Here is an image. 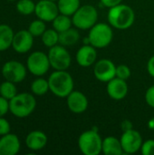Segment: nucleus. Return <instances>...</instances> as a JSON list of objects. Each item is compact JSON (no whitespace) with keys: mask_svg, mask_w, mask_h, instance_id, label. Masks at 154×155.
Listing matches in <instances>:
<instances>
[{"mask_svg":"<svg viewBox=\"0 0 154 155\" xmlns=\"http://www.w3.org/2000/svg\"><path fill=\"white\" fill-rule=\"evenodd\" d=\"M107 20L112 27L119 30H125L133 25L135 21V13L130 5L120 4L109 8Z\"/></svg>","mask_w":154,"mask_h":155,"instance_id":"nucleus-1","label":"nucleus"},{"mask_svg":"<svg viewBox=\"0 0 154 155\" xmlns=\"http://www.w3.org/2000/svg\"><path fill=\"white\" fill-rule=\"evenodd\" d=\"M50 92L59 98H66L71 92L74 91V78L67 70H54L49 77Z\"/></svg>","mask_w":154,"mask_h":155,"instance_id":"nucleus-2","label":"nucleus"},{"mask_svg":"<svg viewBox=\"0 0 154 155\" xmlns=\"http://www.w3.org/2000/svg\"><path fill=\"white\" fill-rule=\"evenodd\" d=\"M36 107V99L33 94L20 93L9 101L10 113L17 118H25L32 114Z\"/></svg>","mask_w":154,"mask_h":155,"instance_id":"nucleus-3","label":"nucleus"},{"mask_svg":"<svg viewBox=\"0 0 154 155\" xmlns=\"http://www.w3.org/2000/svg\"><path fill=\"white\" fill-rule=\"evenodd\" d=\"M89 44L96 49L107 47L113 41V27L106 23H96L88 34Z\"/></svg>","mask_w":154,"mask_h":155,"instance_id":"nucleus-4","label":"nucleus"},{"mask_svg":"<svg viewBox=\"0 0 154 155\" xmlns=\"http://www.w3.org/2000/svg\"><path fill=\"white\" fill-rule=\"evenodd\" d=\"M78 148L84 155H99L102 153L103 139L96 128L81 134L78 138Z\"/></svg>","mask_w":154,"mask_h":155,"instance_id":"nucleus-5","label":"nucleus"},{"mask_svg":"<svg viewBox=\"0 0 154 155\" xmlns=\"http://www.w3.org/2000/svg\"><path fill=\"white\" fill-rule=\"evenodd\" d=\"M73 25L80 30L91 29L98 21V11L92 5H81L72 15Z\"/></svg>","mask_w":154,"mask_h":155,"instance_id":"nucleus-6","label":"nucleus"},{"mask_svg":"<svg viewBox=\"0 0 154 155\" xmlns=\"http://www.w3.org/2000/svg\"><path fill=\"white\" fill-rule=\"evenodd\" d=\"M51 64L48 54L42 51H34L29 54L26 60L27 70L34 76H43L50 69Z\"/></svg>","mask_w":154,"mask_h":155,"instance_id":"nucleus-7","label":"nucleus"},{"mask_svg":"<svg viewBox=\"0 0 154 155\" xmlns=\"http://www.w3.org/2000/svg\"><path fill=\"white\" fill-rule=\"evenodd\" d=\"M48 58L54 70H67L72 64V56L66 47L56 45L48 51Z\"/></svg>","mask_w":154,"mask_h":155,"instance_id":"nucleus-8","label":"nucleus"},{"mask_svg":"<svg viewBox=\"0 0 154 155\" xmlns=\"http://www.w3.org/2000/svg\"><path fill=\"white\" fill-rule=\"evenodd\" d=\"M26 66L16 60H10L5 62L1 70V74L4 79L15 84L23 82L26 77Z\"/></svg>","mask_w":154,"mask_h":155,"instance_id":"nucleus-9","label":"nucleus"},{"mask_svg":"<svg viewBox=\"0 0 154 155\" xmlns=\"http://www.w3.org/2000/svg\"><path fill=\"white\" fill-rule=\"evenodd\" d=\"M120 141L125 154H133L141 151L143 143L141 134L134 129L123 132Z\"/></svg>","mask_w":154,"mask_h":155,"instance_id":"nucleus-10","label":"nucleus"},{"mask_svg":"<svg viewBox=\"0 0 154 155\" xmlns=\"http://www.w3.org/2000/svg\"><path fill=\"white\" fill-rule=\"evenodd\" d=\"M93 74L98 81L108 83L116 77V65L110 59H100L93 64Z\"/></svg>","mask_w":154,"mask_h":155,"instance_id":"nucleus-11","label":"nucleus"},{"mask_svg":"<svg viewBox=\"0 0 154 155\" xmlns=\"http://www.w3.org/2000/svg\"><path fill=\"white\" fill-rule=\"evenodd\" d=\"M34 14L37 18L46 22H53V20L60 14L57 3L52 0H39L35 4Z\"/></svg>","mask_w":154,"mask_h":155,"instance_id":"nucleus-12","label":"nucleus"},{"mask_svg":"<svg viewBox=\"0 0 154 155\" xmlns=\"http://www.w3.org/2000/svg\"><path fill=\"white\" fill-rule=\"evenodd\" d=\"M34 45V35L27 30L23 29L15 33L12 48L17 54L28 53Z\"/></svg>","mask_w":154,"mask_h":155,"instance_id":"nucleus-13","label":"nucleus"},{"mask_svg":"<svg viewBox=\"0 0 154 155\" xmlns=\"http://www.w3.org/2000/svg\"><path fill=\"white\" fill-rule=\"evenodd\" d=\"M66 104L68 109L75 114L84 113L89 105L88 99L84 94L80 91H73L66 97Z\"/></svg>","mask_w":154,"mask_h":155,"instance_id":"nucleus-14","label":"nucleus"},{"mask_svg":"<svg viewBox=\"0 0 154 155\" xmlns=\"http://www.w3.org/2000/svg\"><path fill=\"white\" fill-rule=\"evenodd\" d=\"M128 84L126 80L114 77L107 83L106 92L109 97L115 101H121L124 99L128 94Z\"/></svg>","mask_w":154,"mask_h":155,"instance_id":"nucleus-15","label":"nucleus"},{"mask_svg":"<svg viewBox=\"0 0 154 155\" xmlns=\"http://www.w3.org/2000/svg\"><path fill=\"white\" fill-rule=\"evenodd\" d=\"M75 61L82 67H89L93 65L97 61L96 48L91 45H84L77 50Z\"/></svg>","mask_w":154,"mask_h":155,"instance_id":"nucleus-16","label":"nucleus"},{"mask_svg":"<svg viewBox=\"0 0 154 155\" xmlns=\"http://www.w3.org/2000/svg\"><path fill=\"white\" fill-rule=\"evenodd\" d=\"M21 143L17 135L7 134L0 138V155H15L20 151Z\"/></svg>","mask_w":154,"mask_h":155,"instance_id":"nucleus-17","label":"nucleus"},{"mask_svg":"<svg viewBox=\"0 0 154 155\" xmlns=\"http://www.w3.org/2000/svg\"><path fill=\"white\" fill-rule=\"evenodd\" d=\"M47 142V135L44 132L39 130L30 132L25 138L26 147L33 152H38L43 150L46 146Z\"/></svg>","mask_w":154,"mask_h":155,"instance_id":"nucleus-18","label":"nucleus"},{"mask_svg":"<svg viewBox=\"0 0 154 155\" xmlns=\"http://www.w3.org/2000/svg\"><path fill=\"white\" fill-rule=\"evenodd\" d=\"M102 153L105 155H122L124 153L120 139L114 136H107L103 140Z\"/></svg>","mask_w":154,"mask_h":155,"instance_id":"nucleus-19","label":"nucleus"},{"mask_svg":"<svg viewBox=\"0 0 154 155\" xmlns=\"http://www.w3.org/2000/svg\"><path fill=\"white\" fill-rule=\"evenodd\" d=\"M80 40V33L78 29L75 28H69L66 31L59 33V45L64 47H71L77 44Z\"/></svg>","mask_w":154,"mask_h":155,"instance_id":"nucleus-20","label":"nucleus"},{"mask_svg":"<svg viewBox=\"0 0 154 155\" xmlns=\"http://www.w3.org/2000/svg\"><path fill=\"white\" fill-rule=\"evenodd\" d=\"M15 32L8 25H0V52L6 51L12 46Z\"/></svg>","mask_w":154,"mask_h":155,"instance_id":"nucleus-21","label":"nucleus"},{"mask_svg":"<svg viewBox=\"0 0 154 155\" xmlns=\"http://www.w3.org/2000/svg\"><path fill=\"white\" fill-rule=\"evenodd\" d=\"M60 14L72 16L81 6L80 0H57L56 1Z\"/></svg>","mask_w":154,"mask_h":155,"instance_id":"nucleus-22","label":"nucleus"},{"mask_svg":"<svg viewBox=\"0 0 154 155\" xmlns=\"http://www.w3.org/2000/svg\"><path fill=\"white\" fill-rule=\"evenodd\" d=\"M30 90L34 95H36V96L44 95L45 94L48 93V91H50L48 79L46 80L43 78L42 76H38L36 79H34L30 85Z\"/></svg>","mask_w":154,"mask_h":155,"instance_id":"nucleus-23","label":"nucleus"},{"mask_svg":"<svg viewBox=\"0 0 154 155\" xmlns=\"http://www.w3.org/2000/svg\"><path fill=\"white\" fill-rule=\"evenodd\" d=\"M53 28L55 29L58 33H62L64 31L68 30L73 25L72 16L59 14L54 20H53Z\"/></svg>","mask_w":154,"mask_h":155,"instance_id":"nucleus-24","label":"nucleus"},{"mask_svg":"<svg viewBox=\"0 0 154 155\" xmlns=\"http://www.w3.org/2000/svg\"><path fill=\"white\" fill-rule=\"evenodd\" d=\"M41 40L44 46L51 48L59 44V33L54 28L46 29L41 35Z\"/></svg>","mask_w":154,"mask_h":155,"instance_id":"nucleus-25","label":"nucleus"},{"mask_svg":"<svg viewBox=\"0 0 154 155\" xmlns=\"http://www.w3.org/2000/svg\"><path fill=\"white\" fill-rule=\"evenodd\" d=\"M17 94H18L17 88H16L15 83L5 80L0 84V95L5 99H7L8 101H10L12 98H14Z\"/></svg>","mask_w":154,"mask_h":155,"instance_id":"nucleus-26","label":"nucleus"},{"mask_svg":"<svg viewBox=\"0 0 154 155\" xmlns=\"http://www.w3.org/2000/svg\"><path fill=\"white\" fill-rule=\"evenodd\" d=\"M35 4L33 0H18L15 8L16 11L23 15H29L34 13Z\"/></svg>","mask_w":154,"mask_h":155,"instance_id":"nucleus-27","label":"nucleus"},{"mask_svg":"<svg viewBox=\"0 0 154 155\" xmlns=\"http://www.w3.org/2000/svg\"><path fill=\"white\" fill-rule=\"evenodd\" d=\"M46 30V25L45 22L41 20V19H36L34 20L30 23L29 26H28V31L34 35V37H37V36H41L44 31Z\"/></svg>","mask_w":154,"mask_h":155,"instance_id":"nucleus-28","label":"nucleus"},{"mask_svg":"<svg viewBox=\"0 0 154 155\" xmlns=\"http://www.w3.org/2000/svg\"><path fill=\"white\" fill-rule=\"evenodd\" d=\"M131 74H132V72L128 65L119 64L118 66H116V77L123 79V80H127L130 78Z\"/></svg>","mask_w":154,"mask_h":155,"instance_id":"nucleus-29","label":"nucleus"},{"mask_svg":"<svg viewBox=\"0 0 154 155\" xmlns=\"http://www.w3.org/2000/svg\"><path fill=\"white\" fill-rule=\"evenodd\" d=\"M141 153L143 155H154L153 139H148L143 143L141 148Z\"/></svg>","mask_w":154,"mask_h":155,"instance_id":"nucleus-30","label":"nucleus"},{"mask_svg":"<svg viewBox=\"0 0 154 155\" xmlns=\"http://www.w3.org/2000/svg\"><path fill=\"white\" fill-rule=\"evenodd\" d=\"M10 132H11L10 123L5 117H0V136L5 135Z\"/></svg>","mask_w":154,"mask_h":155,"instance_id":"nucleus-31","label":"nucleus"},{"mask_svg":"<svg viewBox=\"0 0 154 155\" xmlns=\"http://www.w3.org/2000/svg\"><path fill=\"white\" fill-rule=\"evenodd\" d=\"M8 112H10L9 101L0 95V117H4Z\"/></svg>","mask_w":154,"mask_h":155,"instance_id":"nucleus-32","label":"nucleus"},{"mask_svg":"<svg viewBox=\"0 0 154 155\" xmlns=\"http://www.w3.org/2000/svg\"><path fill=\"white\" fill-rule=\"evenodd\" d=\"M145 101L150 107L154 108V84L147 89L145 93Z\"/></svg>","mask_w":154,"mask_h":155,"instance_id":"nucleus-33","label":"nucleus"},{"mask_svg":"<svg viewBox=\"0 0 154 155\" xmlns=\"http://www.w3.org/2000/svg\"><path fill=\"white\" fill-rule=\"evenodd\" d=\"M100 2L104 7L111 8V7H113L115 5L122 4L123 0H100Z\"/></svg>","mask_w":154,"mask_h":155,"instance_id":"nucleus-34","label":"nucleus"},{"mask_svg":"<svg viewBox=\"0 0 154 155\" xmlns=\"http://www.w3.org/2000/svg\"><path fill=\"white\" fill-rule=\"evenodd\" d=\"M147 72L148 74L154 78V55L151 56L147 63Z\"/></svg>","mask_w":154,"mask_h":155,"instance_id":"nucleus-35","label":"nucleus"},{"mask_svg":"<svg viewBox=\"0 0 154 155\" xmlns=\"http://www.w3.org/2000/svg\"><path fill=\"white\" fill-rule=\"evenodd\" d=\"M121 129H122L123 132H126V131H129L131 129H133V123L130 120L123 121L122 124H121Z\"/></svg>","mask_w":154,"mask_h":155,"instance_id":"nucleus-36","label":"nucleus"},{"mask_svg":"<svg viewBox=\"0 0 154 155\" xmlns=\"http://www.w3.org/2000/svg\"><path fill=\"white\" fill-rule=\"evenodd\" d=\"M148 128L150 129V130H152L154 131V117L152 118H151L149 121H148Z\"/></svg>","mask_w":154,"mask_h":155,"instance_id":"nucleus-37","label":"nucleus"},{"mask_svg":"<svg viewBox=\"0 0 154 155\" xmlns=\"http://www.w3.org/2000/svg\"><path fill=\"white\" fill-rule=\"evenodd\" d=\"M7 1H15V0H7Z\"/></svg>","mask_w":154,"mask_h":155,"instance_id":"nucleus-38","label":"nucleus"},{"mask_svg":"<svg viewBox=\"0 0 154 155\" xmlns=\"http://www.w3.org/2000/svg\"><path fill=\"white\" fill-rule=\"evenodd\" d=\"M52 1H55V2H56V1H57V0H52Z\"/></svg>","mask_w":154,"mask_h":155,"instance_id":"nucleus-39","label":"nucleus"},{"mask_svg":"<svg viewBox=\"0 0 154 155\" xmlns=\"http://www.w3.org/2000/svg\"><path fill=\"white\" fill-rule=\"evenodd\" d=\"M0 60H1V55H0Z\"/></svg>","mask_w":154,"mask_h":155,"instance_id":"nucleus-40","label":"nucleus"}]
</instances>
